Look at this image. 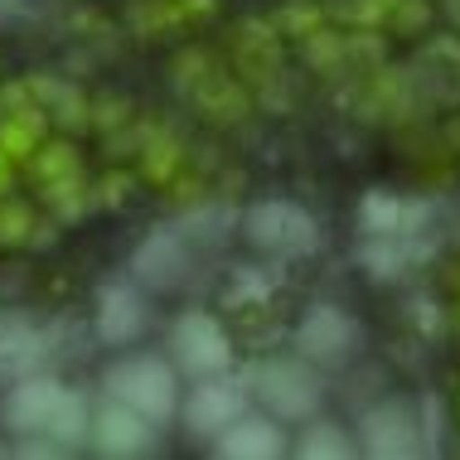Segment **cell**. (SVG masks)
<instances>
[{"mask_svg":"<svg viewBox=\"0 0 460 460\" xmlns=\"http://www.w3.org/2000/svg\"><path fill=\"white\" fill-rule=\"evenodd\" d=\"M102 393L117 397V402L136 407L141 417H151L155 427H165L170 417L180 412V378L165 358H117L102 373Z\"/></svg>","mask_w":460,"mask_h":460,"instance_id":"1","label":"cell"},{"mask_svg":"<svg viewBox=\"0 0 460 460\" xmlns=\"http://www.w3.org/2000/svg\"><path fill=\"white\" fill-rule=\"evenodd\" d=\"M170 354H175V364L184 373H194V378H214V373L233 368L228 330H223L214 315H204V310H190V315L175 320V330H170Z\"/></svg>","mask_w":460,"mask_h":460,"instance_id":"2","label":"cell"},{"mask_svg":"<svg viewBox=\"0 0 460 460\" xmlns=\"http://www.w3.org/2000/svg\"><path fill=\"white\" fill-rule=\"evenodd\" d=\"M358 320L340 305H310L301 330H296V349H301L305 364H320V368H340L349 364L354 349H358Z\"/></svg>","mask_w":460,"mask_h":460,"instance_id":"3","label":"cell"},{"mask_svg":"<svg viewBox=\"0 0 460 460\" xmlns=\"http://www.w3.org/2000/svg\"><path fill=\"white\" fill-rule=\"evenodd\" d=\"M243 233H247V243L262 247V252H310V247L320 243L315 218H310L305 208L286 204V199H267V204L247 208Z\"/></svg>","mask_w":460,"mask_h":460,"instance_id":"4","label":"cell"},{"mask_svg":"<svg viewBox=\"0 0 460 460\" xmlns=\"http://www.w3.org/2000/svg\"><path fill=\"white\" fill-rule=\"evenodd\" d=\"M64 383L49 378V373H20V383L0 397V427L15 431V437H40L54 417Z\"/></svg>","mask_w":460,"mask_h":460,"instance_id":"5","label":"cell"},{"mask_svg":"<svg viewBox=\"0 0 460 460\" xmlns=\"http://www.w3.org/2000/svg\"><path fill=\"white\" fill-rule=\"evenodd\" d=\"M180 412H184V427H190L194 437L214 441L223 427H233V417L247 412V397H243L238 383H228L223 373H214V378H199L194 393H184Z\"/></svg>","mask_w":460,"mask_h":460,"instance_id":"6","label":"cell"},{"mask_svg":"<svg viewBox=\"0 0 460 460\" xmlns=\"http://www.w3.org/2000/svg\"><path fill=\"white\" fill-rule=\"evenodd\" d=\"M257 393L277 421H305L320 407V388L305 373V358L301 364H267L257 373Z\"/></svg>","mask_w":460,"mask_h":460,"instance_id":"7","label":"cell"},{"mask_svg":"<svg viewBox=\"0 0 460 460\" xmlns=\"http://www.w3.org/2000/svg\"><path fill=\"white\" fill-rule=\"evenodd\" d=\"M88 441L102 456H141V451H151V441H155V421L141 417L127 402H117V397H107V402L93 412Z\"/></svg>","mask_w":460,"mask_h":460,"instance_id":"8","label":"cell"},{"mask_svg":"<svg viewBox=\"0 0 460 460\" xmlns=\"http://www.w3.org/2000/svg\"><path fill=\"white\" fill-rule=\"evenodd\" d=\"M151 325V305H146V296L136 291V286H107L102 301H97V340L107 344V349H127L136 344Z\"/></svg>","mask_w":460,"mask_h":460,"instance_id":"9","label":"cell"},{"mask_svg":"<svg viewBox=\"0 0 460 460\" xmlns=\"http://www.w3.org/2000/svg\"><path fill=\"white\" fill-rule=\"evenodd\" d=\"M214 451L218 456H233V460H271L286 451V437H281V421L277 417H257V412H243L233 417V427H223L214 437Z\"/></svg>","mask_w":460,"mask_h":460,"instance_id":"10","label":"cell"},{"mask_svg":"<svg viewBox=\"0 0 460 460\" xmlns=\"http://www.w3.org/2000/svg\"><path fill=\"white\" fill-rule=\"evenodd\" d=\"M358 437H364L368 456H412L421 446V427L402 402H383L358 421Z\"/></svg>","mask_w":460,"mask_h":460,"instance_id":"11","label":"cell"},{"mask_svg":"<svg viewBox=\"0 0 460 460\" xmlns=\"http://www.w3.org/2000/svg\"><path fill=\"white\" fill-rule=\"evenodd\" d=\"M184 262H190V252H184V238L175 233H151V238L141 243V252H136V277L151 281V286H175L184 277Z\"/></svg>","mask_w":460,"mask_h":460,"instance_id":"12","label":"cell"},{"mask_svg":"<svg viewBox=\"0 0 460 460\" xmlns=\"http://www.w3.org/2000/svg\"><path fill=\"white\" fill-rule=\"evenodd\" d=\"M44 358V334L20 315H0V373H34Z\"/></svg>","mask_w":460,"mask_h":460,"instance_id":"13","label":"cell"},{"mask_svg":"<svg viewBox=\"0 0 460 460\" xmlns=\"http://www.w3.org/2000/svg\"><path fill=\"white\" fill-rule=\"evenodd\" d=\"M88 431H93L88 402H83L73 388H64V397H58V407H54V417H49V427H44V437H54L64 451H73V446L88 441Z\"/></svg>","mask_w":460,"mask_h":460,"instance_id":"14","label":"cell"},{"mask_svg":"<svg viewBox=\"0 0 460 460\" xmlns=\"http://www.w3.org/2000/svg\"><path fill=\"white\" fill-rule=\"evenodd\" d=\"M40 131H44L40 111H15L10 121H0V146H5V155H30L40 146Z\"/></svg>","mask_w":460,"mask_h":460,"instance_id":"15","label":"cell"},{"mask_svg":"<svg viewBox=\"0 0 460 460\" xmlns=\"http://www.w3.org/2000/svg\"><path fill=\"white\" fill-rule=\"evenodd\" d=\"M364 228L373 238H397V228H402V199L397 194H368L364 199Z\"/></svg>","mask_w":460,"mask_h":460,"instance_id":"16","label":"cell"},{"mask_svg":"<svg viewBox=\"0 0 460 460\" xmlns=\"http://www.w3.org/2000/svg\"><path fill=\"white\" fill-rule=\"evenodd\" d=\"M301 456H349L354 441L344 427H334V421H315V427H305L301 446H296Z\"/></svg>","mask_w":460,"mask_h":460,"instance_id":"17","label":"cell"},{"mask_svg":"<svg viewBox=\"0 0 460 460\" xmlns=\"http://www.w3.org/2000/svg\"><path fill=\"white\" fill-rule=\"evenodd\" d=\"M34 175H40V180H64V175H73V151H68V146H49V151L34 160Z\"/></svg>","mask_w":460,"mask_h":460,"instance_id":"18","label":"cell"},{"mask_svg":"<svg viewBox=\"0 0 460 460\" xmlns=\"http://www.w3.org/2000/svg\"><path fill=\"white\" fill-rule=\"evenodd\" d=\"M5 160H10V155H5V151H0V184H5V180H10V165H5Z\"/></svg>","mask_w":460,"mask_h":460,"instance_id":"19","label":"cell"},{"mask_svg":"<svg viewBox=\"0 0 460 460\" xmlns=\"http://www.w3.org/2000/svg\"><path fill=\"white\" fill-rule=\"evenodd\" d=\"M0 456H5V441H0Z\"/></svg>","mask_w":460,"mask_h":460,"instance_id":"20","label":"cell"}]
</instances>
